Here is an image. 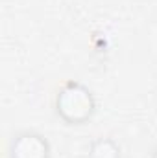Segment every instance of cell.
<instances>
[{"label": "cell", "mask_w": 157, "mask_h": 158, "mask_svg": "<svg viewBox=\"0 0 157 158\" xmlns=\"http://www.w3.org/2000/svg\"><path fill=\"white\" fill-rule=\"evenodd\" d=\"M56 112L69 125H83L94 116L96 99L78 81H67L56 96Z\"/></svg>", "instance_id": "cell-1"}, {"label": "cell", "mask_w": 157, "mask_h": 158, "mask_svg": "<svg viewBox=\"0 0 157 158\" xmlns=\"http://www.w3.org/2000/svg\"><path fill=\"white\" fill-rule=\"evenodd\" d=\"M9 158H50V143L39 132H19L9 143Z\"/></svg>", "instance_id": "cell-2"}, {"label": "cell", "mask_w": 157, "mask_h": 158, "mask_svg": "<svg viewBox=\"0 0 157 158\" xmlns=\"http://www.w3.org/2000/svg\"><path fill=\"white\" fill-rule=\"evenodd\" d=\"M89 158H120V145L111 138H96L89 145Z\"/></svg>", "instance_id": "cell-3"}, {"label": "cell", "mask_w": 157, "mask_h": 158, "mask_svg": "<svg viewBox=\"0 0 157 158\" xmlns=\"http://www.w3.org/2000/svg\"><path fill=\"white\" fill-rule=\"evenodd\" d=\"M150 158H157V147L152 151V155H150Z\"/></svg>", "instance_id": "cell-4"}]
</instances>
